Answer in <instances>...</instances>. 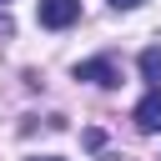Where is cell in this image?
I'll use <instances>...</instances> for the list:
<instances>
[{
	"label": "cell",
	"mask_w": 161,
	"mask_h": 161,
	"mask_svg": "<svg viewBox=\"0 0 161 161\" xmlns=\"http://www.w3.org/2000/svg\"><path fill=\"white\" fill-rule=\"evenodd\" d=\"M35 15H40V25H45V30H65V25H75V20H80V0H40V5H35Z\"/></svg>",
	"instance_id": "cell-1"
},
{
	"label": "cell",
	"mask_w": 161,
	"mask_h": 161,
	"mask_svg": "<svg viewBox=\"0 0 161 161\" xmlns=\"http://www.w3.org/2000/svg\"><path fill=\"white\" fill-rule=\"evenodd\" d=\"M75 80H91V86H121V70H116V60L111 55H96V60H80L75 65Z\"/></svg>",
	"instance_id": "cell-2"
},
{
	"label": "cell",
	"mask_w": 161,
	"mask_h": 161,
	"mask_svg": "<svg viewBox=\"0 0 161 161\" xmlns=\"http://www.w3.org/2000/svg\"><path fill=\"white\" fill-rule=\"evenodd\" d=\"M131 121H136V131L156 136V131H161V91H146V96H141V106L131 111Z\"/></svg>",
	"instance_id": "cell-3"
},
{
	"label": "cell",
	"mask_w": 161,
	"mask_h": 161,
	"mask_svg": "<svg viewBox=\"0 0 161 161\" xmlns=\"http://www.w3.org/2000/svg\"><path fill=\"white\" fill-rule=\"evenodd\" d=\"M141 75L151 80V91H161V45H146L141 50Z\"/></svg>",
	"instance_id": "cell-4"
},
{
	"label": "cell",
	"mask_w": 161,
	"mask_h": 161,
	"mask_svg": "<svg viewBox=\"0 0 161 161\" xmlns=\"http://www.w3.org/2000/svg\"><path fill=\"white\" fill-rule=\"evenodd\" d=\"M0 40H10V0H0Z\"/></svg>",
	"instance_id": "cell-5"
},
{
	"label": "cell",
	"mask_w": 161,
	"mask_h": 161,
	"mask_svg": "<svg viewBox=\"0 0 161 161\" xmlns=\"http://www.w3.org/2000/svg\"><path fill=\"white\" fill-rule=\"evenodd\" d=\"M111 5H116V10H136L141 0H111Z\"/></svg>",
	"instance_id": "cell-6"
},
{
	"label": "cell",
	"mask_w": 161,
	"mask_h": 161,
	"mask_svg": "<svg viewBox=\"0 0 161 161\" xmlns=\"http://www.w3.org/2000/svg\"><path fill=\"white\" fill-rule=\"evenodd\" d=\"M35 161H60V156H35Z\"/></svg>",
	"instance_id": "cell-7"
}]
</instances>
